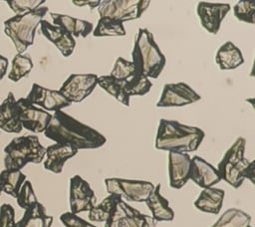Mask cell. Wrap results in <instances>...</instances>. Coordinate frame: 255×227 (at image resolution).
I'll return each instance as SVG.
<instances>
[{"label":"cell","instance_id":"1","mask_svg":"<svg viewBox=\"0 0 255 227\" xmlns=\"http://www.w3.org/2000/svg\"><path fill=\"white\" fill-rule=\"evenodd\" d=\"M44 134L56 143L70 145L78 150L99 148L107 142V138L97 129L63 111H57L52 114Z\"/></svg>","mask_w":255,"mask_h":227},{"label":"cell","instance_id":"2","mask_svg":"<svg viewBox=\"0 0 255 227\" xmlns=\"http://www.w3.org/2000/svg\"><path fill=\"white\" fill-rule=\"evenodd\" d=\"M204 136V131L199 127L161 118L155 136V148L168 152L188 153L199 147Z\"/></svg>","mask_w":255,"mask_h":227},{"label":"cell","instance_id":"3","mask_svg":"<svg viewBox=\"0 0 255 227\" xmlns=\"http://www.w3.org/2000/svg\"><path fill=\"white\" fill-rule=\"evenodd\" d=\"M131 57L135 73L147 79H157L166 63L165 56L146 28L138 29Z\"/></svg>","mask_w":255,"mask_h":227},{"label":"cell","instance_id":"4","mask_svg":"<svg viewBox=\"0 0 255 227\" xmlns=\"http://www.w3.org/2000/svg\"><path fill=\"white\" fill-rule=\"evenodd\" d=\"M48 12V7L41 6L34 11L15 15L4 21V33L11 39L18 54H23L33 45L36 29Z\"/></svg>","mask_w":255,"mask_h":227},{"label":"cell","instance_id":"5","mask_svg":"<svg viewBox=\"0 0 255 227\" xmlns=\"http://www.w3.org/2000/svg\"><path fill=\"white\" fill-rule=\"evenodd\" d=\"M45 151L37 135L15 137L4 147L5 169L21 170L28 163L39 164L45 158Z\"/></svg>","mask_w":255,"mask_h":227},{"label":"cell","instance_id":"6","mask_svg":"<svg viewBox=\"0 0 255 227\" xmlns=\"http://www.w3.org/2000/svg\"><path fill=\"white\" fill-rule=\"evenodd\" d=\"M104 181L109 194H116L123 200L131 202H145L154 188L151 182L144 180L111 177Z\"/></svg>","mask_w":255,"mask_h":227},{"label":"cell","instance_id":"7","mask_svg":"<svg viewBox=\"0 0 255 227\" xmlns=\"http://www.w3.org/2000/svg\"><path fill=\"white\" fill-rule=\"evenodd\" d=\"M150 2L146 0H105L98 6L101 17L126 21L138 19L147 9Z\"/></svg>","mask_w":255,"mask_h":227},{"label":"cell","instance_id":"8","mask_svg":"<svg viewBox=\"0 0 255 227\" xmlns=\"http://www.w3.org/2000/svg\"><path fill=\"white\" fill-rule=\"evenodd\" d=\"M156 221L149 215L142 214L137 209L121 199L116 205L105 227H155Z\"/></svg>","mask_w":255,"mask_h":227},{"label":"cell","instance_id":"9","mask_svg":"<svg viewBox=\"0 0 255 227\" xmlns=\"http://www.w3.org/2000/svg\"><path fill=\"white\" fill-rule=\"evenodd\" d=\"M98 86L95 74H72L63 83L59 92L70 103H81L90 96Z\"/></svg>","mask_w":255,"mask_h":227},{"label":"cell","instance_id":"10","mask_svg":"<svg viewBox=\"0 0 255 227\" xmlns=\"http://www.w3.org/2000/svg\"><path fill=\"white\" fill-rule=\"evenodd\" d=\"M201 97L187 84L180 82L175 84H165L159 101L156 104L157 108L184 107L198 102Z\"/></svg>","mask_w":255,"mask_h":227},{"label":"cell","instance_id":"11","mask_svg":"<svg viewBox=\"0 0 255 227\" xmlns=\"http://www.w3.org/2000/svg\"><path fill=\"white\" fill-rule=\"evenodd\" d=\"M17 107L23 128L35 133L45 131L52 118V114L49 112L29 104L25 98L17 100Z\"/></svg>","mask_w":255,"mask_h":227},{"label":"cell","instance_id":"12","mask_svg":"<svg viewBox=\"0 0 255 227\" xmlns=\"http://www.w3.org/2000/svg\"><path fill=\"white\" fill-rule=\"evenodd\" d=\"M96 196L90 184L80 175H74L70 178V212L78 214L89 211L96 204Z\"/></svg>","mask_w":255,"mask_h":227},{"label":"cell","instance_id":"13","mask_svg":"<svg viewBox=\"0 0 255 227\" xmlns=\"http://www.w3.org/2000/svg\"><path fill=\"white\" fill-rule=\"evenodd\" d=\"M25 99L31 105L40 107L46 112L54 113L62 111V109L72 104L59 91L44 88L37 83L32 84V88Z\"/></svg>","mask_w":255,"mask_h":227},{"label":"cell","instance_id":"14","mask_svg":"<svg viewBox=\"0 0 255 227\" xmlns=\"http://www.w3.org/2000/svg\"><path fill=\"white\" fill-rule=\"evenodd\" d=\"M230 9V5L226 3L199 2L196 13L202 27L211 34H217L224 17Z\"/></svg>","mask_w":255,"mask_h":227},{"label":"cell","instance_id":"15","mask_svg":"<svg viewBox=\"0 0 255 227\" xmlns=\"http://www.w3.org/2000/svg\"><path fill=\"white\" fill-rule=\"evenodd\" d=\"M191 157L188 153L168 152L169 185L173 189L182 188L190 176Z\"/></svg>","mask_w":255,"mask_h":227},{"label":"cell","instance_id":"16","mask_svg":"<svg viewBox=\"0 0 255 227\" xmlns=\"http://www.w3.org/2000/svg\"><path fill=\"white\" fill-rule=\"evenodd\" d=\"M189 180H192L199 187L205 189L213 187L215 184L219 183L222 178L217 168L202 157L196 155L191 158Z\"/></svg>","mask_w":255,"mask_h":227},{"label":"cell","instance_id":"17","mask_svg":"<svg viewBox=\"0 0 255 227\" xmlns=\"http://www.w3.org/2000/svg\"><path fill=\"white\" fill-rule=\"evenodd\" d=\"M40 30L44 37L58 48L62 56L69 57L73 54L76 47V41L65 29L43 19L40 22Z\"/></svg>","mask_w":255,"mask_h":227},{"label":"cell","instance_id":"18","mask_svg":"<svg viewBox=\"0 0 255 227\" xmlns=\"http://www.w3.org/2000/svg\"><path fill=\"white\" fill-rule=\"evenodd\" d=\"M78 153V149L61 143H54L46 147L44 168L55 174L62 172L67 160L74 157Z\"/></svg>","mask_w":255,"mask_h":227},{"label":"cell","instance_id":"19","mask_svg":"<svg viewBox=\"0 0 255 227\" xmlns=\"http://www.w3.org/2000/svg\"><path fill=\"white\" fill-rule=\"evenodd\" d=\"M0 129L8 133H18L23 129L17 107V100L12 92H9L0 105Z\"/></svg>","mask_w":255,"mask_h":227},{"label":"cell","instance_id":"20","mask_svg":"<svg viewBox=\"0 0 255 227\" xmlns=\"http://www.w3.org/2000/svg\"><path fill=\"white\" fill-rule=\"evenodd\" d=\"M50 16L54 25L65 29L73 37L85 38L94 30V25L86 20L60 13H50Z\"/></svg>","mask_w":255,"mask_h":227},{"label":"cell","instance_id":"21","mask_svg":"<svg viewBox=\"0 0 255 227\" xmlns=\"http://www.w3.org/2000/svg\"><path fill=\"white\" fill-rule=\"evenodd\" d=\"M160 184L154 186L145 203L151 212V217L155 221H172L174 212L169 207L168 200L160 193Z\"/></svg>","mask_w":255,"mask_h":227},{"label":"cell","instance_id":"22","mask_svg":"<svg viewBox=\"0 0 255 227\" xmlns=\"http://www.w3.org/2000/svg\"><path fill=\"white\" fill-rule=\"evenodd\" d=\"M224 195L225 192L222 189L214 187L205 188L194 201V206L202 212L218 214L222 207Z\"/></svg>","mask_w":255,"mask_h":227},{"label":"cell","instance_id":"23","mask_svg":"<svg viewBox=\"0 0 255 227\" xmlns=\"http://www.w3.org/2000/svg\"><path fill=\"white\" fill-rule=\"evenodd\" d=\"M53 217L48 215L46 208L40 202H37L25 210L22 218L15 223L14 227H51Z\"/></svg>","mask_w":255,"mask_h":227},{"label":"cell","instance_id":"24","mask_svg":"<svg viewBox=\"0 0 255 227\" xmlns=\"http://www.w3.org/2000/svg\"><path fill=\"white\" fill-rule=\"evenodd\" d=\"M215 63L221 70H234L244 63V58L240 49L231 41H227L218 49Z\"/></svg>","mask_w":255,"mask_h":227},{"label":"cell","instance_id":"25","mask_svg":"<svg viewBox=\"0 0 255 227\" xmlns=\"http://www.w3.org/2000/svg\"><path fill=\"white\" fill-rule=\"evenodd\" d=\"M246 178L253 184L255 183V161H250L244 157L238 164L229 170L223 180L234 188H239Z\"/></svg>","mask_w":255,"mask_h":227},{"label":"cell","instance_id":"26","mask_svg":"<svg viewBox=\"0 0 255 227\" xmlns=\"http://www.w3.org/2000/svg\"><path fill=\"white\" fill-rule=\"evenodd\" d=\"M246 140L244 137H238L234 143L228 148V150L223 155L222 159L218 163L217 170L223 180L229 170L238 164L244 158Z\"/></svg>","mask_w":255,"mask_h":227},{"label":"cell","instance_id":"27","mask_svg":"<svg viewBox=\"0 0 255 227\" xmlns=\"http://www.w3.org/2000/svg\"><path fill=\"white\" fill-rule=\"evenodd\" d=\"M25 180L26 175L21 170H11L4 168L0 172V185L2 192L15 199Z\"/></svg>","mask_w":255,"mask_h":227},{"label":"cell","instance_id":"28","mask_svg":"<svg viewBox=\"0 0 255 227\" xmlns=\"http://www.w3.org/2000/svg\"><path fill=\"white\" fill-rule=\"evenodd\" d=\"M125 82L118 80L110 75L98 77V86L105 90L109 95L113 96L124 106H129V97L125 91Z\"/></svg>","mask_w":255,"mask_h":227},{"label":"cell","instance_id":"29","mask_svg":"<svg viewBox=\"0 0 255 227\" xmlns=\"http://www.w3.org/2000/svg\"><path fill=\"white\" fill-rule=\"evenodd\" d=\"M251 216L238 208L227 209L211 227H247Z\"/></svg>","mask_w":255,"mask_h":227},{"label":"cell","instance_id":"30","mask_svg":"<svg viewBox=\"0 0 255 227\" xmlns=\"http://www.w3.org/2000/svg\"><path fill=\"white\" fill-rule=\"evenodd\" d=\"M122 198L116 194H110L101 203L95 204L89 210V220L94 222H106Z\"/></svg>","mask_w":255,"mask_h":227},{"label":"cell","instance_id":"31","mask_svg":"<svg viewBox=\"0 0 255 227\" xmlns=\"http://www.w3.org/2000/svg\"><path fill=\"white\" fill-rule=\"evenodd\" d=\"M126 34L124 23L122 21L108 17H101L96 28L93 30V35L95 37H118L125 36Z\"/></svg>","mask_w":255,"mask_h":227},{"label":"cell","instance_id":"32","mask_svg":"<svg viewBox=\"0 0 255 227\" xmlns=\"http://www.w3.org/2000/svg\"><path fill=\"white\" fill-rule=\"evenodd\" d=\"M34 65L29 55L16 54L12 60L11 71L8 74V79L13 82H18L27 77L32 71Z\"/></svg>","mask_w":255,"mask_h":227},{"label":"cell","instance_id":"33","mask_svg":"<svg viewBox=\"0 0 255 227\" xmlns=\"http://www.w3.org/2000/svg\"><path fill=\"white\" fill-rule=\"evenodd\" d=\"M151 87L152 84L149 79L137 74L125 82V91L129 98L131 96H143L150 91Z\"/></svg>","mask_w":255,"mask_h":227},{"label":"cell","instance_id":"34","mask_svg":"<svg viewBox=\"0 0 255 227\" xmlns=\"http://www.w3.org/2000/svg\"><path fill=\"white\" fill-rule=\"evenodd\" d=\"M234 16L241 22L255 23V1L242 0L233 7Z\"/></svg>","mask_w":255,"mask_h":227},{"label":"cell","instance_id":"35","mask_svg":"<svg viewBox=\"0 0 255 227\" xmlns=\"http://www.w3.org/2000/svg\"><path fill=\"white\" fill-rule=\"evenodd\" d=\"M134 75H136V73L132 62L127 61L122 57H119L117 59L114 68L110 74V76L121 81H128Z\"/></svg>","mask_w":255,"mask_h":227},{"label":"cell","instance_id":"36","mask_svg":"<svg viewBox=\"0 0 255 227\" xmlns=\"http://www.w3.org/2000/svg\"><path fill=\"white\" fill-rule=\"evenodd\" d=\"M16 200L17 204L24 210H27L28 208L39 202L33 189V185L29 180H25V182L21 186Z\"/></svg>","mask_w":255,"mask_h":227},{"label":"cell","instance_id":"37","mask_svg":"<svg viewBox=\"0 0 255 227\" xmlns=\"http://www.w3.org/2000/svg\"><path fill=\"white\" fill-rule=\"evenodd\" d=\"M45 0H7L6 4L16 14L22 15L41 7Z\"/></svg>","mask_w":255,"mask_h":227},{"label":"cell","instance_id":"38","mask_svg":"<svg viewBox=\"0 0 255 227\" xmlns=\"http://www.w3.org/2000/svg\"><path fill=\"white\" fill-rule=\"evenodd\" d=\"M61 223L66 227H97L96 225L84 220L77 214L65 212L60 216Z\"/></svg>","mask_w":255,"mask_h":227},{"label":"cell","instance_id":"39","mask_svg":"<svg viewBox=\"0 0 255 227\" xmlns=\"http://www.w3.org/2000/svg\"><path fill=\"white\" fill-rule=\"evenodd\" d=\"M15 223V210L13 206L3 203L0 206V227H14Z\"/></svg>","mask_w":255,"mask_h":227},{"label":"cell","instance_id":"40","mask_svg":"<svg viewBox=\"0 0 255 227\" xmlns=\"http://www.w3.org/2000/svg\"><path fill=\"white\" fill-rule=\"evenodd\" d=\"M8 59L5 58L4 56L0 55V81L3 79V77L6 75L7 73V69H8Z\"/></svg>","mask_w":255,"mask_h":227},{"label":"cell","instance_id":"41","mask_svg":"<svg viewBox=\"0 0 255 227\" xmlns=\"http://www.w3.org/2000/svg\"><path fill=\"white\" fill-rule=\"evenodd\" d=\"M100 2L99 0H94V1H76L74 0L73 1V4H75L76 6H89L91 9H94V8H98V6L100 5Z\"/></svg>","mask_w":255,"mask_h":227},{"label":"cell","instance_id":"42","mask_svg":"<svg viewBox=\"0 0 255 227\" xmlns=\"http://www.w3.org/2000/svg\"><path fill=\"white\" fill-rule=\"evenodd\" d=\"M2 193V189H1V185H0V194Z\"/></svg>","mask_w":255,"mask_h":227},{"label":"cell","instance_id":"43","mask_svg":"<svg viewBox=\"0 0 255 227\" xmlns=\"http://www.w3.org/2000/svg\"><path fill=\"white\" fill-rule=\"evenodd\" d=\"M247 227H252V226H251V225H249V226H247Z\"/></svg>","mask_w":255,"mask_h":227}]
</instances>
